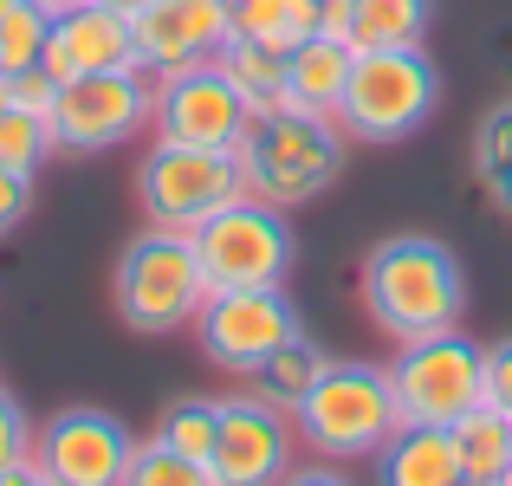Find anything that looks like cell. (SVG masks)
Returning <instances> with one entry per match:
<instances>
[{"label": "cell", "mask_w": 512, "mask_h": 486, "mask_svg": "<svg viewBox=\"0 0 512 486\" xmlns=\"http://www.w3.org/2000/svg\"><path fill=\"white\" fill-rule=\"evenodd\" d=\"M363 305H370L383 337L415 344V337L461 324L467 273L454 260V247H441L428 234H396L383 247H370V260H363Z\"/></svg>", "instance_id": "obj_1"}, {"label": "cell", "mask_w": 512, "mask_h": 486, "mask_svg": "<svg viewBox=\"0 0 512 486\" xmlns=\"http://www.w3.org/2000/svg\"><path fill=\"white\" fill-rule=\"evenodd\" d=\"M208 273L195 260V240L175 234V227H150L124 247L117 260V318L143 337H175L201 318L208 305Z\"/></svg>", "instance_id": "obj_2"}, {"label": "cell", "mask_w": 512, "mask_h": 486, "mask_svg": "<svg viewBox=\"0 0 512 486\" xmlns=\"http://www.w3.org/2000/svg\"><path fill=\"white\" fill-rule=\"evenodd\" d=\"M234 156H240V175H247V195L292 208V201L338 182L344 124L338 117H312V111H273V117H253Z\"/></svg>", "instance_id": "obj_3"}, {"label": "cell", "mask_w": 512, "mask_h": 486, "mask_svg": "<svg viewBox=\"0 0 512 486\" xmlns=\"http://www.w3.org/2000/svg\"><path fill=\"white\" fill-rule=\"evenodd\" d=\"M292 415H299V435L331 461H376L402 428L389 370L376 363H325V376L305 389Z\"/></svg>", "instance_id": "obj_4"}, {"label": "cell", "mask_w": 512, "mask_h": 486, "mask_svg": "<svg viewBox=\"0 0 512 486\" xmlns=\"http://www.w3.org/2000/svg\"><path fill=\"white\" fill-rule=\"evenodd\" d=\"M435 104H441V72L422 46H376L357 52V65H350L338 124L357 143H402L409 130L435 117Z\"/></svg>", "instance_id": "obj_5"}, {"label": "cell", "mask_w": 512, "mask_h": 486, "mask_svg": "<svg viewBox=\"0 0 512 486\" xmlns=\"http://www.w3.org/2000/svg\"><path fill=\"white\" fill-rule=\"evenodd\" d=\"M389 389H396L402 428H454V415L487 402V344L461 337V324L415 337L389 363Z\"/></svg>", "instance_id": "obj_6"}, {"label": "cell", "mask_w": 512, "mask_h": 486, "mask_svg": "<svg viewBox=\"0 0 512 486\" xmlns=\"http://www.w3.org/2000/svg\"><path fill=\"white\" fill-rule=\"evenodd\" d=\"M195 260L208 273V292H253V286H286L292 273V227L286 208L260 195L227 201L214 221H201L195 234Z\"/></svg>", "instance_id": "obj_7"}, {"label": "cell", "mask_w": 512, "mask_h": 486, "mask_svg": "<svg viewBox=\"0 0 512 486\" xmlns=\"http://www.w3.org/2000/svg\"><path fill=\"white\" fill-rule=\"evenodd\" d=\"M247 195V175H240L234 150H188V143H156L137 169V201L150 227H175V234H195L201 221L227 208V201Z\"/></svg>", "instance_id": "obj_8"}, {"label": "cell", "mask_w": 512, "mask_h": 486, "mask_svg": "<svg viewBox=\"0 0 512 486\" xmlns=\"http://www.w3.org/2000/svg\"><path fill=\"white\" fill-rule=\"evenodd\" d=\"M150 111H156V78L143 65L65 78L59 98H52V137L72 156H98V150L130 143L137 130H150Z\"/></svg>", "instance_id": "obj_9"}, {"label": "cell", "mask_w": 512, "mask_h": 486, "mask_svg": "<svg viewBox=\"0 0 512 486\" xmlns=\"http://www.w3.org/2000/svg\"><path fill=\"white\" fill-rule=\"evenodd\" d=\"M247 124H253V111H247V98H240V85L221 72V59L156 78V111H150L156 143H188V150H240Z\"/></svg>", "instance_id": "obj_10"}, {"label": "cell", "mask_w": 512, "mask_h": 486, "mask_svg": "<svg viewBox=\"0 0 512 486\" xmlns=\"http://www.w3.org/2000/svg\"><path fill=\"white\" fill-rule=\"evenodd\" d=\"M137 435L111 409H59L33 428V467L52 486H124Z\"/></svg>", "instance_id": "obj_11"}, {"label": "cell", "mask_w": 512, "mask_h": 486, "mask_svg": "<svg viewBox=\"0 0 512 486\" xmlns=\"http://www.w3.org/2000/svg\"><path fill=\"white\" fill-rule=\"evenodd\" d=\"M195 337L208 350V363L234 376H253L279 344L299 337V312H292L286 286H253V292H214L195 318Z\"/></svg>", "instance_id": "obj_12"}, {"label": "cell", "mask_w": 512, "mask_h": 486, "mask_svg": "<svg viewBox=\"0 0 512 486\" xmlns=\"http://www.w3.org/2000/svg\"><path fill=\"white\" fill-rule=\"evenodd\" d=\"M221 486H279L292 474V422L266 396H234L221 402V435L208 454Z\"/></svg>", "instance_id": "obj_13"}, {"label": "cell", "mask_w": 512, "mask_h": 486, "mask_svg": "<svg viewBox=\"0 0 512 486\" xmlns=\"http://www.w3.org/2000/svg\"><path fill=\"white\" fill-rule=\"evenodd\" d=\"M130 26H137V65L150 78L221 59V46L234 39L227 0H150Z\"/></svg>", "instance_id": "obj_14"}, {"label": "cell", "mask_w": 512, "mask_h": 486, "mask_svg": "<svg viewBox=\"0 0 512 486\" xmlns=\"http://www.w3.org/2000/svg\"><path fill=\"white\" fill-rule=\"evenodd\" d=\"M39 65L59 85L65 78H91V72H130L137 65V26H130V13L104 7V0H72V7L52 13Z\"/></svg>", "instance_id": "obj_15"}, {"label": "cell", "mask_w": 512, "mask_h": 486, "mask_svg": "<svg viewBox=\"0 0 512 486\" xmlns=\"http://www.w3.org/2000/svg\"><path fill=\"white\" fill-rule=\"evenodd\" d=\"M350 65H357V46L331 33H312L286 52V104L292 111H312V117H338L344 85H350Z\"/></svg>", "instance_id": "obj_16"}, {"label": "cell", "mask_w": 512, "mask_h": 486, "mask_svg": "<svg viewBox=\"0 0 512 486\" xmlns=\"http://www.w3.org/2000/svg\"><path fill=\"white\" fill-rule=\"evenodd\" d=\"M376 486H467L454 428H396L376 454Z\"/></svg>", "instance_id": "obj_17"}, {"label": "cell", "mask_w": 512, "mask_h": 486, "mask_svg": "<svg viewBox=\"0 0 512 486\" xmlns=\"http://www.w3.org/2000/svg\"><path fill=\"white\" fill-rule=\"evenodd\" d=\"M454 448H461V474H467V486H506L512 415H500L493 402H474L467 415H454Z\"/></svg>", "instance_id": "obj_18"}, {"label": "cell", "mask_w": 512, "mask_h": 486, "mask_svg": "<svg viewBox=\"0 0 512 486\" xmlns=\"http://www.w3.org/2000/svg\"><path fill=\"white\" fill-rule=\"evenodd\" d=\"M221 72L240 85V98H247L253 117L292 111V104H286V52L253 46V39H227V46H221Z\"/></svg>", "instance_id": "obj_19"}, {"label": "cell", "mask_w": 512, "mask_h": 486, "mask_svg": "<svg viewBox=\"0 0 512 486\" xmlns=\"http://www.w3.org/2000/svg\"><path fill=\"white\" fill-rule=\"evenodd\" d=\"M435 0H357L350 7V46L376 52V46H422Z\"/></svg>", "instance_id": "obj_20"}, {"label": "cell", "mask_w": 512, "mask_h": 486, "mask_svg": "<svg viewBox=\"0 0 512 486\" xmlns=\"http://www.w3.org/2000/svg\"><path fill=\"white\" fill-rule=\"evenodd\" d=\"M325 363H331V357H325V350H312V344H305V331H299L292 344H279L273 357L253 370V389H260L266 402H279V409H299L305 389L325 376Z\"/></svg>", "instance_id": "obj_21"}, {"label": "cell", "mask_w": 512, "mask_h": 486, "mask_svg": "<svg viewBox=\"0 0 512 486\" xmlns=\"http://www.w3.org/2000/svg\"><path fill=\"white\" fill-rule=\"evenodd\" d=\"M46 156H59V137H52V117H33L20 104L0 111V169H20V175H39Z\"/></svg>", "instance_id": "obj_22"}, {"label": "cell", "mask_w": 512, "mask_h": 486, "mask_svg": "<svg viewBox=\"0 0 512 486\" xmlns=\"http://www.w3.org/2000/svg\"><path fill=\"white\" fill-rule=\"evenodd\" d=\"M124 486H221V480H214L208 461H195V454L169 448L163 435H150V441H137V461H130Z\"/></svg>", "instance_id": "obj_23"}, {"label": "cell", "mask_w": 512, "mask_h": 486, "mask_svg": "<svg viewBox=\"0 0 512 486\" xmlns=\"http://www.w3.org/2000/svg\"><path fill=\"white\" fill-rule=\"evenodd\" d=\"M46 33H52V13L33 7V0H13L0 13V72H33L46 59Z\"/></svg>", "instance_id": "obj_24"}, {"label": "cell", "mask_w": 512, "mask_h": 486, "mask_svg": "<svg viewBox=\"0 0 512 486\" xmlns=\"http://www.w3.org/2000/svg\"><path fill=\"white\" fill-rule=\"evenodd\" d=\"M156 435H163L169 448H182V454H195V461H208V454H214V435H221V402H208V396L169 402L163 422H156Z\"/></svg>", "instance_id": "obj_25"}, {"label": "cell", "mask_w": 512, "mask_h": 486, "mask_svg": "<svg viewBox=\"0 0 512 486\" xmlns=\"http://www.w3.org/2000/svg\"><path fill=\"white\" fill-rule=\"evenodd\" d=\"M227 20H234V39H253V46H273V52L299 46L286 0H227Z\"/></svg>", "instance_id": "obj_26"}, {"label": "cell", "mask_w": 512, "mask_h": 486, "mask_svg": "<svg viewBox=\"0 0 512 486\" xmlns=\"http://www.w3.org/2000/svg\"><path fill=\"white\" fill-rule=\"evenodd\" d=\"M33 461V422H26V409L0 389V467H20Z\"/></svg>", "instance_id": "obj_27"}, {"label": "cell", "mask_w": 512, "mask_h": 486, "mask_svg": "<svg viewBox=\"0 0 512 486\" xmlns=\"http://www.w3.org/2000/svg\"><path fill=\"white\" fill-rule=\"evenodd\" d=\"M506 169H512V111H493L487 130H480V175L500 182Z\"/></svg>", "instance_id": "obj_28"}, {"label": "cell", "mask_w": 512, "mask_h": 486, "mask_svg": "<svg viewBox=\"0 0 512 486\" xmlns=\"http://www.w3.org/2000/svg\"><path fill=\"white\" fill-rule=\"evenodd\" d=\"M26 214H33V175L0 169V234H13Z\"/></svg>", "instance_id": "obj_29"}, {"label": "cell", "mask_w": 512, "mask_h": 486, "mask_svg": "<svg viewBox=\"0 0 512 486\" xmlns=\"http://www.w3.org/2000/svg\"><path fill=\"white\" fill-rule=\"evenodd\" d=\"M487 402L500 415H512V337L506 344H487Z\"/></svg>", "instance_id": "obj_30"}, {"label": "cell", "mask_w": 512, "mask_h": 486, "mask_svg": "<svg viewBox=\"0 0 512 486\" xmlns=\"http://www.w3.org/2000/svg\"><path fill=\"white\" fill-rule=\"evenodd\" d=\"M286 13H292V39L325 33V7H318V0H286Z\"/></svg>", "instance_id": "obj_31"}, {"label": "cell", "mask_w": 512, "mask_h": 486, "mask_svg": "<svg viewBox=\"0 0 512 486\" xmlns=\"http://www.w3.org/2000/svg\"><path fill=\"white\" fill-rule=\"evenodd\" d=\"M279 486H350V480L338 474V467H292Z\"/></svg>", "instance_id": "obj_32"}, {"label": "cell", "mask_w": 512, "mask_h": 486, "mask_svg": "<svg viewBox=\"0 0 512 486\" xmlns=\"http://www.w3.org/2000/svg\"><path fill=\"white\" fill-rule=\"evenodd\" d=\"M0 486H52V480L39 474L33 461H20V467H0Z\"/></svg>", "instance_id": "obj_33"}, {"label": "cell", "mask_w": 512, "mask_h": 486, "mask_svg": "<svg viewBox=\"0 0 512 486\" xmlns=\"http://www.w3.org/2000/svg\"><path fill=\"white\" fill-rule=\"evenodd\" d=\"M493 195H500V208H506V214H512V169H506V175H500V182H493Z\"/></svg>", "instance_id": "obj_34"}, {"label": "cell", "mask_w": 512, "mask_h": 486, "mask_svg": "<svg viewBox=\"0 0 512 486\" xmlns=\"http://www.w3.org/2000/svg\"><path fill=\"white\" fill-rule=\"evenodd\" d=\"M104 7H117V13H130V20H137V13L150 7V0H104Z\"/></svg>", "instance_id": "obj_35"}, {"label": "cell", "mask_w": 512, "mask_h": 486, "mask_svg": "<svg viewBox=\"0 0 512 486\" xmlns=\"http://www.w3.org/2000/svg\"><path fill=\"white\" fill-rule=\"evenodd\" d=\"M33 7H46V13H59V7H72V0H33Z\"/></svg>", "instance_id": "obj_36"}, {"label": "cell", "mask_w": 512, "mask_h": 486, "mask_svg": "<svg viewBox=\"0 0 512 486\" xmlns=\"http://www.w3.org/2000/svg\"><path fill=\"white\" fill-rule=\"evenodd\" d=\"M506 486H512V461H506Z\"/></svg>", "instance_id": "obj_37"}]
</instances>
